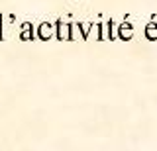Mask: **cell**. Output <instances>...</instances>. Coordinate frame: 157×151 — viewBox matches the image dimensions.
<instances>
[{
	"mask_svg": "<svg viewBox=\"0 0 157 151\" xmlns=\"http://www.w3.org/2000/svg\"><path fill=\"white\" fill-rule=\"evenodd\" d=\"M51 36H53V24H47V22L39 24V28H37V37H39V40L47 41Z\"/></svg>",
	"mask_w": 157,
	"mask_h": 151,
	"instance_id": "3957f363",
	"label": "cell"
},
{
	"mask_svg": "<svg viewBox=\"0 0 157 151\" xmlns=\"http://www.w3.org/2000/svg\"><path fill=\"white\" fill-rule=\"evenodd\" d=\"M145 36H147V40H151V41H155L157 40V24H147L145 26Z\"/></svg>",
	"mask_w": 157,
	"mask_h": 151,
	"instance_id": "5b68a950",
	"label": "cell"
},
{
	"mask_svg": "<svg viewBox=\"0 0 157 151\" xmlns=\"http://www.w3.org/2000/svg\"><path fill=\"white\" fill-rule=\"evenodd\" d=\"M32 37H33V30H32V24H29V22H26V24H24V26H22V33H20V40H22V41H29V40H32Z\"/></svg>",
	"mask_w": 157,
	"mask_h": 151,
	"instance_id": "277c9868",
	"label": "cell"
},
{
	"mask_svg": "<svg viewBox=\"0 0 157 151\" xmlns=\"http://www.w3.org/2000/svg\"><path fill=\"white\" fill-rule=\"evenodd\" d=\"M2 22H4V18H2V14H0V41L4 40V33H2Z\"/></svg>",
	"mask_w": 157,
	"mask_h": 151,
	"instance_id": "ba28073f",
	"label": "cell"
},
{
	"mask_svg": "<svg viewBox=\"0 0 157 151\" xmlns=\"http://www.w3.org/2000/svg\"><path fill=\"white\" fill-rule=\"evenodd\" d=\"M78 30H81L82 40H88V33H90V30H92V24H78Z\"/></svg>",
	"mask_w": 157,
	"mask_h": 151,
	"instance_id": "52a82bcc",
	"label": "cell"
},
{
	"mask_svg": "<svg viewBox=\"0 0 157 151\" xmlns=\"http://www.w3.org/2000/svg\"><path fill=\"white\" fill-rule=\"evenodd\" d=\"M118 36H120V40H132L134 37V26H132L130 22H124V24H120V28H118Z\"/></svg>",
	"mask_w": 157,
	"mask_h": 151,
	"instance_id": "7a4b0ae2",
	"label": "cell"
},
{
	"mask_svg": "<svg viewBox=\"0 0 157 151\" xmlns=\"http://www.w3.org/2000/svg\"><path fill=\"white\" fill-rule=\"evenodd\" d=\"M100 41L104 40H110V22L108 24H100V37H98Z\"/></svg>",
	"mask_w": 157,
	"mask_h": 151,
	"instance_id": "8992f818",
	"label": "cell"
},
{
	"mask_svg": "<svg viewBox=\"0 0 157 151\" xmlns=\"http://www.w3.org/2000/svg\"><path fill=\"white\" fill-rule=\"evenodd\" d=\"M57 40L61 41H71V24L57 20Z\"/></svg>",
	"mask_w": 157,
	"mask_h": 151,
	"instance_id": "6da1fadb",
	"label": "cell"
}]
</instances>
